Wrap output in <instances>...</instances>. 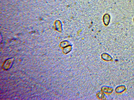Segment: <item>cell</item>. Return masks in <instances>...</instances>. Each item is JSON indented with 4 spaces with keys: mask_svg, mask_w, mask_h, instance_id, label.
Listing matches in <instances>:
<instances>
[{
    "mask_svg": "<svg viewBox=\"0 0 134 100\" xmlns=\"http://www.w3.org/2000/svg\"><path fill=\"white\" fill-rule=\"evenodd\" d=\"M133 21H134V18L133 19Z\"/></svg>",
    "mask_w": 134,
    "mask_h": 100,
    "instance_id": "1",
    "label": "cell"
}]
</instances>
